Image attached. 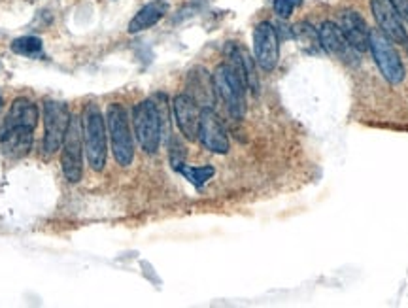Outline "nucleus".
Instances as JSON below:
<instances>
[{
  "mask_svg": "<svg viewBox=\"0 0 408 308\" xmlns=\"http://www.w3.org/2000/svg\"><path fill=\"white\" fill-rule=\"evenodd\" d=\"M212 83L229 114L234 120H242L246 114V81L242 74L231 63H223L212 74Z\"/></svg>",
  "mask_w": 408,
  "mask_h": 308,
  "instance_id": "1",
  "label": "nucleus"
},
{
  "mask_svg": "<svg viewBox=\"0 0 408 308\" xmlns=\"http://www.w3.org/2000/svg\"><path fill=\"white\" fill-rule=\"evenodd\" d=\"M83 147L88 152L89 167L95 172H102L106 165V123L95 104L83 110Z\"/></svg>",
  "mask_w": 408,
  "mask_h": 308,
  "instance_id": "2",
  "label": "nucleus"
},
{
  "mask_svg": "<svg viewBox=\"0 0 408 308\" xmlns=\"http://www.w3.org/2000/svg\"><path fill=\"white\" fill-rule=\"evenodd\" d=\"M106 125L115 161L121 167H129L134 159V142L131 125H129L127 110L121 104H117V102L108 104Z\"/></svg>",
  "mask_w": 408,
  "mask_h": 308,
  "instance_id": "3",
  "label": "nucleus"
},
{
  "mask_svg": "<svg viewBox=\"0 0 408 308\" xmlns=\"http://www.w3.org/2000/svg\"><path fill=\"white\" fill-rule=\"evenodd\" d=\"M368 49L373 51L376 67L380 68L382 76L391 83L397 86L405 80V67L399 54L395 51L391 38L382 33L380 29H370L368 34Z\"/></svg>",
  "mask_w": 408,
  "mask_h": 308,
  "instance_id": "4",
  "label": "nucleus"
},
{
  "mask_svg": "<svg viewBox=\"0 0 408 308\" xmlns=\"http://www.w3.org/2000/svg\"><path fill=\"white\" fill-rule=\"evenodd\" d=\"M133 125L142 149L155 154L161 144V115L154 101H142L134 106Z\"/></svg>",
  "mask_w": 408,
  "mask_h": 308,
  "instance_id": "5",
  "label": "nucleus"
},
{
  "mask_svg": "<svg viewBox=\"0 0 408 308\" xmlns=\"http://www.w3.org/2000/svg\"><path fill=\"white\" fill-rule=\"evenodd\" d=\"M63 155H60V165L63 172L70 184H78L83 176V133H81L80 120L72 115L70 125H68L67 136L63 142Z\"/></svg>",
  "mask_w": 408,
  "mask_h": 308,
  "instance_id": "6",
  "label": "nucleus"
},
{
  "mask_svg": "<svg viewBox=\"0 0 408 308\" xmlns=\"http://www.w3.org/2000/svg\"><path fill=\"white\" fill-rule=\"evenodd\" d=\"M70 120H72V114L65 102L47 101L44 104V149L46 154L51 155L60 149Z\"/></svg>",
  "mask_w": 408,
  "mask_h": 308,
  "instance_id": "7",
  "label": "nucleus"
},
{
  "mask_svg": "<svg viewBox=\"0 0 408 308\" xmlns=\"http://www.w3.org/2000/svg\"><path fill=\"white\" fill-rule=\"evenodd\" d=\"M254 55L255 63L265 70L270 72L275 70L280 59V44H278V33L276 29L268 23L263 21L259 23L254 31Z\"/></svg>",
  "mask_w": 408,
  "mask_h": 308,
  "instance_id": "8",
  "label": "nucleus"
},
{
  "mask_svg": "<svg viewBox=\"0 0 408 308\" xmlns=\"http://www.w3.org/2000/svg\"><path fill=\"white\" fill-rule=\"evenodd\" d=\"M199 140L212 154H227L229 152V138L225 127L210 106H204L201 110Z\"/></svg>",
  "mask_w": 408,
  "mask_h": 308,
  "instance_id": "9",
  "label": "nucleus"
},
{
  "mask_svg": "<svg viewBox=\"0 0 408 308\" xmlns=\"http://www.w3.org/2000/svg\"><path fill=\"white\" fill-rule=\"evenodd\" d=\"M370 10H373V15H375L382 33L397 44H407V29L402 25L401 15L395 12L389 0H370Z\"/></svg>",
  "mask_w": 408,
  "mask_h": 308,
  "instance_id": "10",
  "label": "nucleus"
},
{
  "mask_svg": "<svg viewBox=\"0 0 408 308\" xmlns=\"http://www.w3.org/2000/svg\"><path fill=\"white\" fill-rule=\"evenodd\" d=\"M201 110L199 102L188 93L178 95L174 99V117L180 133L188 140L199 138V123H201Z\"/></svg>",
  "mask_w": 408,
  "mask_h": 308,
  "instance_id": "11",
  "label": "nucleus"
},
{
  "mask_svg": "<svg viewBox=\"0 0 408 308\" xmlns=\"http://www.w3.org/2000/svg\"><path fill=\"white\" fill-rule=\"evenodd\" d=\"M318 33H320L321 46L325 51L335 55L344 63H354V65L357 63V51L350 46V42L344 38L341 27L335 21H323L318 27Z\"/></svg>",
  "mask_w": 408,
  "mask_h": 308,
  "instance_id": "12",
  "label": "nucleus"
},
{
  "mask_svg": "<svg viewBox=\"0 0 408 308\" xmlns=\"http://www.w3.org/2000/svg\"><path fill=\"white\" fill-rule=\"evenodd\" d=\"M344 38L350 42V46L354 47L357 54H363L368 49V34L370 29L367 27V21L354 10H344L338 14V23Z\"/></svg>",
  "mask_w": 408,
  "mask_h": 308,
  "instance_id": "13",
  "label": "nucleus"
},
{
  "mask_svg": "<svg viewBox=\"0 0 408 308\" xmlns=\"http://www.w3.org/2000/svg\"><path fill=\"white\" fill-rule=\"evenodd\" d=\"M34 131L28 127H4L0 136V149L10 159H21L33 147Z\"/></svg>",
  "mask_w": 408,
  "mask_h": 308,
  "instance_id": "14",
  "label": "nucleus"
},
{
  "mask_svg": "<svg viewBox=\"0 0 408 308\" xmlns=\"http://www.w3.org/2000/svg\"><path fill=\"white\" fill-rule=\"evenodd\" d=\"M38 120H40L38 106L28 99H17L8 112L4 127H28L34 131L38 125Z\"/></svg>",
  "mask_w": 408,
  "mask_h": 308,
  "instance_id": "15",
  "label": "nucleus"
},
{
  "mask_svg": "<svg viewBox=\"0 0 408 308\" xmlns=\"http://www.w3.org/2000/svg\"><path fill=\"white\" fill-rule=\"evenodd\" d=\"M167 12V6L163 2H152L142 8L138 14L134 15L129 23V33H140L146 29L154 27L155 23H159L161 17Z\"/></svg>",
  "mask_w": 408,
  "mask_h": 308,
  "instance_id": "16",
  "label": "nucleus"
},
{
  "mask_svg": "<svg viewBox=\"0 0 408 308\" xmlns=\"http://www.w3.org/2000/svg\"><path fill=\"white\" fill-rule=\"evenodd\" d=\"M295 38L299 40L307 51L310 54H314V51H320L321 47V40H320V33H318V29H314L310 23H299V25H295Z\"/></svg>",
  "mask_w": 408,
  "mask_h": 308,
  "instance_id": "17",
  "label": "nucleus"
},
{
  "mask_svg": "<svg viewBox=\"0 0 408 308\" xmlns=\"http://www.w3.org/2000/svg\"><path fill=\"white\" fill-rule=\"evenodd\" d=\"M12 51L23 57H40L44 51V44L36 36H21L12 42Z\"/></svg>",
  "mask_w": 408,
  "mask_h": 308,
  "instance_id": "18",
  "label": "nucleus"
},
{
  "mask_svg": "<svg viewBox=\"0 0 408 308\" xmlns=\"http://www.w3.org/2000/svg\"><path fill=\"white\" fill-rule=\"evenodd\" d=\"M180 175L186 178V180H189L193 186H197V188H201V186H204L212 176L215 175L214 167H210V165H204V167H189V165H181L180 168Z\"/></svg>",
  "mask_w": 408,
  "mask_h": 308,
  "instance_id": "19",
  "label": "nucleus"
},
{
  "mask_svg": "<svg viewBox=\"0 0 408 308\" xmlns=\"http://www.w3.org/2000/svg\"><path fill=\"white\" fill-rule=\"evenodd\" d=\"M299 4H301V0H275V12L281 19H288Z\"/></svg>",
  "mask_w": 408,
  "mask_h": 308,
  "instance_id": "20",
  "label": "nucleus"
},
{
  "mask_svg": "<svg viewBox=\"0 0 408 308\" xmlns=\"http://www.w3.org/2000/svg\"><path fill=\"white\" fill-rule=\"evenodd\" d=\"M389 2L395 8V12L401 15V19L408 23V0H389Z\"/></svg>",
  "mask_w": 408,
  "mask_h": 308,
  "instance_id": "21",
  "label": "nucleus"
},
{
  "mask_svg": "<svg viewBox=\"0 0 408 308\" xmlns=\"http://www.w3.org/2000/svg\"><path fill=\"white\" fill-rule=\"evenodd\" d=\"M2 104H4V101H2V97H0V112H2Z\"/></svg>",
  "mask_w": 408,
  "mask_h": 308,
  "instance_id": "22",
  "label": "nucleus"
}]
</instances>
